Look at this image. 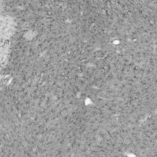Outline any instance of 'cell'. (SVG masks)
I'll use <instances>...</instances> for the list:
<instances>
[{
	"mask_svg": "<svg viewBox=\"0 0 157 157\" xmlns=\"http://www.w3.org/2000/svg\"><path fill=\"white\" fill-rule=\"evenodd\" d=\"M12 18L0 6V72L5 67L10 53V40L14 32Z\"/></svg>",
	"mask_w": 157,
	"mask_h": 157,
	"instance_id": "6da1fadb",
	"label": "cell"
}]
</instances>
